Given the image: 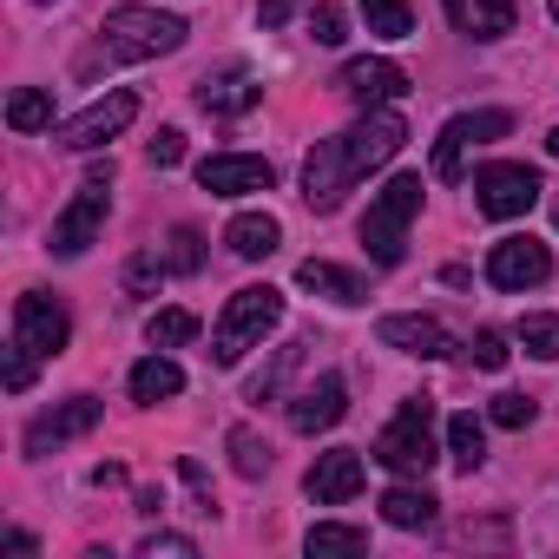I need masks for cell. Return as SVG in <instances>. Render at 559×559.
Segmentation results:
<instances>
[{
    "instance_id": "cell-1",
    "label": "cell",
    "mask_w": 559,
    "mask_h": 559,
    "mask_svg": "<svg viewBox=\"0 0 559 559\" xmlns=\"http://www.w3.org/2000/svg\"><path fill=\"white\" fill-rule=\"evenodd\" d=\"M402 139H408L402 112H382V106L362 112L349 132L317 139V152H310V165H304V204H310V211H336L356 178H369L376 165H389V158L402 152Z\"/></svg>"
},
{
    "instance_id": "cell-2",
    "label": "cell",
    "mask_w": 559,
    "mask_h": 559,
    "mask_svg": "<svg viewBox=\"0 0 559 559\" xmlns=\"http://www.w3.org/2000/svg\"><path fill=\"white\" fill-rule=\"evenodd\" d=\"M185 47V21L178 14H158V8H112L99 21V40L93 53L80 60V73H99V67H139V60H158V53H178Z\"/></svg>"
},
{
    "instance_id": "cell-3",
    "label": "cell",
    "mask_w": 559,
    "mask_h": 559,
    "mask_svg": "<svg viewBox=\"0 0 559 559\" xmlns=\"http://www.w3.org/2000/svg\"><path fill=\"white\" fill-rule=\"evenodd\" d=\"M276 323H284V290H270V284L237 290V297L224 304L217 330H211V362H217V369H237Z\"/></svg>"
},
{
    "instance_id": "cell-4",
    "label": "cell",
    "mask_w": 559,
    "mask_h": 559,
    "mask_svg": "<svg viewBox=\"0 0 559 559\" xmlns=\"http://www.w3.org/2000/svg\"><path fill=\"white\" fill-rule=\"evenodd\" d=\"M415 211H421V171H402V178H389V185L369 198V217H362V250H369V263H382V270L402 263Z\"/></svg>"
},
{
    "instance_id": "cell-5",
    "label": "cell",
    "mask_w": 559,
    "mask_h": 559,
    "mask_svg": "<svg viewBox=\"0 0 559 559\" xmlns=\"http://www.w3.org/2000/svg\"><path fill=\"white\" fill-rule=\"evenodd\" d=\"M435 402L428 395H408L402 408H395V421L376 435V461L382 467H395V474H428L435 467Z\"/></svg>"
},
{
    "instance_id": "cell-6",
    "label": "cell",
    "mask_w": 559,
    "mask_h": 559,
    "mask_svg": "<svg viewBox=\"0 0 559 559\" xmlns=\"http://www.w3.org/2000/svg\"><path fill=\"white\" fill-rule=\"evenodd\" d=\"M106 211H112V165H106V171H93V178L73 191V204L53 217V237H47V250H53V257H80V250L99 237Z\"/></svg>"
},
{
    "instance_id": "cell-7",
    "label": "cell",
    "mask_w": 559,
    "mask_h": 559,
    "mask_svg": "<svg viewBox=\"0 0 559 559\" xmlns=\"http://www.w3.org/2000/svg\"><path fill=\"white\" fill-rule=\"evenodd\" d=\"M507 132H513L507 112H461V119H448L441 139H435V178H461L467 152H474V145H493V139H507Z\"/></svg>"
},
{
    "instance_id": "cell-8",
    "label": "cell",
    "mask_w": 559,
    "mask_h": 559,
    "mask_svg": "<svg viewBox=\"0 0 559 559\" xmlns=\"http://www.w3.org/2000/svg\"><path fill=\"white\" fill-rule=\"evenodd\" d=\"M539 171L533 165H487L480 178H474V204L487 211V217H526L533 204H539Z\"/></svg>"
},
{
    "instance_id": "cell-9",
    "label": "cell",
    "mask_w": 559,
    "mask_h": 559,
    "mask_svg": "<svg viewBox=\"0 0 559 559\" xmlns=\"http://www.w3.org/2000/svg\"><path fill=\"white\" fill-rule=\"evenodd\" d=\"M67 336H73V323H67V310H60L53 297L27 290V297L14 304V343H21L34 362H53V356L67 349Z\"/></svg>"
},
{
    "instance_id": "cell-10",
    "label": "cell",
    "mask_w": 559,
    "mask_h": 559,
    "mask_svg": "<svg viewBox=\"0 0 559 559\" xmlns=\"http://www.w3.org/2000/svg\"><path fill=\"white\" fill-rule=\"evenodd\" d=\"M546 276H552V250L539 237H500L487 250V284H500V290H533Z\"/></svg>"
},
{
    "instance_id": "cell-11",
    "label": "cell",
    "mask_w": 559,
    "mask_h": 559,
    "mask_svg": "<svg viewBox=\"0 0 559 559\" xmlns=\"http://www.w3.org/2000/svg\"><path fill=\"white\" fill-rule=\"evenodd\" d=\"M132 119H139V99H132V93L93 99L80 119H67V126H60V145H67V152H99V145H112Z\"/></svg>"
},
{
    "instance_id": "cell-12",
    "label": "cell",
    "mask_w": 559,
    "mask_h": 559,
    "mask_svg": "<svg viewBox=\"0 0 559 559\" xmlns=\"http://www.w3.org/2000/svg\"><path fill=\"white\" fill-rule=\"evenodd\" d=\"M336 93H343L349 106L376 112V106H389V99L408 93V73H402L395 60H349V67L336 73Z\"/></svg>"
},
{
    "instance_id": "cell-13",
    "label": "cell",
    "mask_w": 559,
    "mask_h": 559,
    "mask_svg": "<svg viewBox=\"0 0 559 559\" xmlns=\"http://www.w3.org/2000/svg\"><path fill=\"white\" fill-rule=\"evenodd\" d=\"M198 185H204L211 198H250V191H270V185H276V171H270V158L217 152V158H204V165H198Z\"/></svg>"
},
{
    "instance_id": "cell-14",
    "label": "cell",
    "mask_w": 559,
    "mask_h": 559,
    "mask_svg": "<svg viewBox=\"0 0 559 559\" xmlns=\"http://www.w3.org/2000/svg\"><path fill=\"white\" fill-rule=\"evenodd\" d=\"M99 395H73V402H60V408H47L34 428H27V454H53V448H67V441H80V435H93L99 428Z\"/></svg>"
},
{
    "instance_id": "cell-15",
    "label": "cell",
    "mask_w": 559,
    "mask_h": 559,
    "mask_svg": "<svg viewBox=\"0 0 559 559\" xmlns=\"http://www.w3.org/2000/svg\"><path fill=\"white\" fill-rule=\"evenodd\" d=\"M304 487H310L317 507H343V500H356V493H362V454H356V448H330V454H317V467L304 474Z\"/></svg>"
},
{
    "instance_id": "cell-16",
    "label": "cell",
    "mask_w": 559,
    "mask_h": 559,
    "mask_svg": "<svg viewBox=\"0 0 559 559\" xmlns=\"http://www.w3.org/2000/svg\"><path fill=\"white\" fill-rule=\"evenodd\" d=\"M343 415H349L343 376H323V382H310V389L290 402V428H297V435H323V428H336Z\"/></svg>"
},
{
    "instance_id": "cell-17",
    "label": "cell",
    "mask_w": 559,
    "mask_h": 559,
    "mask_svg": "<svg viewBox=\"0 0 559 559\" xmlns=\"http://www.w3.org/2000/svg\"><path fill=\"white\" fill-rule=\"evenodd\" d=\"M376 336H382V349H402V356H421V362L448 356V330L435 317H382Z\"/></svg>"
},
{
    "instance_id": "cell-18",
    "label": "cell",
    "mask_w": 559,
    "mask_h": 559,
    "mask_svg": "<svg viewBox=\"0 0 559 559\" xmlns=\"http://www.w3.org/2000/svg\"><path fill=\"white\" fill-rule=\"evenodd\" d=\"M448 21L467 40H500V34H513L520 8H513V0H448Z\"/></svg>"
},
{
    "instance_id": "cell-19",
    "label": "cell",
    "mask_w": 559,
    "mask_h": 559,
    "mask_svg": "<svg viewBox=\"0 0 559 559\" xmlns=\"http://www.w3.org/2000/svg\"><path fill=\"white\" fill-rule=\"evenodd\" d=\"M297 284H304L310 297H330V304H369V284H362V276L343 270V263H323V257L297 263Z\"/></svg>"
},
{
    "instance_id": "cell-20",
    "label": "cell",
    "mask_w": 559,
    "mask_h": 559,
    "mask_svg": "<svg viewBox=\"0 0 559 559\" xmlns=\"http://www.w3.org/2000/svg\"><path fill=\"white\" fill-rule=\"evenodd\" d=\"M224 243H230V257H243V263H257V257H270L276 243H284V224H276L270 211H243V217H230V230H224Z\"/></svg>"
},
{
    "instance_id": "cell-21",
    "label": "cell",
    "mask_w": 559,
    "mask_h": 559,
    "mask_svg": "<svg viewBox=\"0 0 559 559\" xmlns=\"http://www.w3.org/2000/svg\"><path fill=\"white\" fill-rule=\"evenodd\" d=\"M257 99H263V86H257L250 73H217V80L198 86V106L217 112V119H237V112H250Z\"/></svg>"
},
{
    "instance_id": "cell-22",
    "label": "cell",
    "mask_w": 559,
    "mask_h": 559,
    "mask_svg": "<svg viewBox=\"0 0 559 559\" xmlns=\"http://www.w3.org/2000/svg\"><path fill=\"white\" fill-rule=\"evenodd\" d=\"M435 507H441V500H435L428 487H389V493H382V520H389V526H402V533L435 526Z\"/></svg>"
},
{
    "instance_id": "cell-23",
    "label": "cell",
    "mask_w": 559,
    "mask_h": 559,
    "mask_svg": "<svg viewBox=\"0 0 559 559\" xmlns=\"http://www.w3.org/2000/svg\"><path fill=\"white\" fill-rule=\"evenodd\" d=\"M178 389H185V369H178L171 356H145V362L132 369V402H145V408H152V402H171Z\"/></svg>"
},
{
    "instance_id": "cell-24",
    "label": "cell",
    "mask_w": 559,
    "mask_h": 559,
    "mask_svg": "<svg viewBox=\"0 0 559 559\" xmlns=\"http://www.w3.org/2000/svg\"><path fill=\"white\" fill-rule=\"evenodd\" d=\"M8 126H14V132H47V126H53V93L21 86V93L8 99Z\"/></svg>"
},
{
    "instance_id": "cell-25",
    "label": "cell",
    "mask_w": 559,
    "mask_h": 559,
    "mask_svg": "<svg viewBox=\"0 0 559 559\" xmlns=\"http://www.w3.org/2000/svg\"><path fill=\"white\" fill-rule=\"evenodd\" d=\"M448 454H454V467H461V474H474V467L487 461V435H480V421H474V415H454V421H448Z\"/></svg>"
},
{
    "instance_id": "cell-26",
    "label": "cell",
    "mask_w": 559,
    "mask_h": 559,
    "mask_svg": "<svg viewBox=\"0 0 559 559\" xmlns=\"http://www.w3.org/2000/svg\"><path fill=\"white\" fill-rule=\"evenodd\" d=\"M362 21H369V34H382V40H408V34H415L408 0H362Z\"/></svg>"
},
{
    "instance_id": "cell-27",
    "label": "cell",
    "mask_w": 559,
    "mask_h": 559,
    "mask_svg": "<svg viewBox=\"0 0 559 559\" xmlns=\"http://www.w3.org/2000/svg\"><path fill=\"white\" fill-rule=\"evenodd\" d=\"M191 336H198V317H191V310H158V317L145 323V343H152V349H185Z\"/></svg>"
},
{
    "instance_id": "cell-28",
    "label": "cell",
    "mask_w": 559,
    "mask_h": 559,
    "mask_svg": "<svg viewBox=\"0 0 559 559\" xmlns=\"http://www.w3.org/2000/svg\"><path fill=\"white\" fill-rule=\"evenodd\" d=\"M304 349H310V343H284V349H276V362H270V369L250 382V402H276L284 376H290V369H304Z\"/></svg>"
},
{
    "instance_id": "cell-29",
    "label": "cell",
    "mask_w": 559,
    "mask_h": 559,
    "mask_svg": "<svg viewBox=\"0 0 559 559\" xmlns=\"http://www.w3.org/2000/svg\"><path fill=\"white\" fill-rule=\"evenodd\" d=\"M520 349L539 356V362H559V317H520Z\"/></svg>"
},
{
    "instance_id": "cell-30",
    "label": "cell",
    "mask_w": 559,
    "mask_h": 559,
    "mask_svg": "<svg viewBox=\"0 0 559 559\" xmlns=\"http://www.w3.org/2000/svg\"><path fill=\"white\" fill-rule=\"evenodd\" d=\"M230 467H237L243 480H263V474H270V448H263L250 428H230Z\"/></svg>"
},
{
    "instance_id": "cell-31",
    "label": "cell",
    "mask_w": 559,
    "mask_h": 559,
    "mask_svg": "<svg viewBox=\"0 0 559 559\" xmlns=\"http://www.w3.org/2000/svg\"><path fill=\"white\" fill-rule=\"evenodd\" d=\"M304 546H310V552H369V533H362V526H330V520H323V526H310Z\"/></svg>"
},
{
    "instance_id": "cell-32",
    "label": "cell",
    "mask_w": 559,
    "mask_h": 559,
    "mask_svg": "<svg viewBox=\"0 0 559 559\" xmlns=\"http://www.w3.org/2000/svg\"><path fill=\"white\" fill-rule=\"evenodd\" d=\"M165 263H171V270H185V276H191V270H198V263H204V237H198V230H191V224H178V230H171V250H165Z\"/></svg>"
},
{
    "instance_id": "cell-33",
    "label": "cell",
    "mask_w": 559,
    "mask_h": 559,
    "mask_svg": "<svg viewBox=\"0 0 559 559\" xmlns=\"http://www.w3.org/2000/svg\"><path fill=\"white\" fill-rule=\"evenodd\" d=\"M158 270H165L158 250H139V257L126 263V297H152V290H158Z\"/></svg>"
},
{
    "instance_id": "cell-34",
    "label": "cell",
    "mask_w": 559,
    "mask_h": 559,
    "mask_svg": "<svg viewBox=\"0 0 559 559\" xmlns=\"http://www.w3.org/2000/svg\"><path fill=\"white\" fill-rule=\"evenodd\" d=\"M467 356H474V369H487V376H493V369H507V356H513V349H507V336H500V330H480V336L467 343Z\"/></svg>"
},
{
    "instance_id": "cell-35",
    "label": "cell",
    "mask_w": 559,
    "mask_h": 559,
    "mask_svg": "<svg viewBox=\"0 0 559 559\" xmlns=\"http://www.w3.org/2000/svg\"><path fill=\"white\" fill-rule=\"evenodd\" d=\"M310 40L317 47H336L343 40V8H330V0H323V8H310Z\"/></svg>"
},
{
    "instance_id": "cell-36",
    "label": "cell",
    "mask_w": 559,
    "mask_h": 559,
    "mask_svg": "<svg viewBox=\"0 0 559 559\" xmlns=\"http://www.w3.org/2000/svg\"><path fill=\"white\" fill-rule=\"evenodd\" d=\"M145 158H152V165H158V171H171V165H178V158H185V132H178V126H165V132H158V139H152V145H145Z\"/></svg>"
},
{
    "instance_id": "cell-37",
    "label": "cell",
    "mask_w": 559,
    "mask_h": 559,
    "mask_svg": "<svg viewBox=\"0 0 559 559\" xmlns=\"http://www.w3.org/2000/svg\"><path fill=\"white\" fill-rule=\"evenodd\" d=\"M139 552H145V559H158V552H165V559H191V552H198V539H185V533H152Z\"/></svg>"
},
{
    "instance_id": "cell-38",
    "label": "cell",
    "mask_w": 559,
    "mask_h": 559,
    "mask_svg": "<svg viewBox=\"0 0 559 559\" xmlns=\"http://www.w3.org/2000/svg\"><path fill=\"white\" fill-rule=\"evenodd\" d=\"M493 421L500 428H526L533 421V402L526 395H493Z\"/></svg>"
},
{
    "instance_id": "cell-39",
    "label": "cell",
    "mask_w": 559,
    "mask_h": 559,
    "mask_svg": "<svg viewBox=\"0 0 559 559\" xmlns=\"http://www.w3.org/2000/svg\"><path fill=\"white\" fill-rule=\"evenodd\" d=\"M27 382H34V356H27V349H21V343H8V389H14V395H21V389H27Z\"/></svg>"
},
{
    "instance_id": "cell-40",
    "label": "cell",
    "mask_w": 559,
    "mask_h": 559,
    "mask_svg": "<svg viewBox=\"0 0 559 559\" xmlns=\"http://www.w3.org/2000/svg\"><path fill=\"white\" fill-rule=\"evenodd\" d=\"M297 8H304V0H263V8H257V21H263V27H284Z\"/></svg>"
},
{
    "instance_id": "cell-41",
    "label": "cell",
    "mask_w": 559,
    "mask_h": 559,
    "mask_svg": "<svg viewBox=\"0 0 559 559\" xmlns=\"http://www.w3.org/2000/svg\"><path fill=\"white\" fill-rule=\"evenodd\" d=\"M546 145H552V158H559V126H552V139H546Z\"/></svg>"
},
{
    "instance_id": "cell-42",
    "label": "cell",
    "mask_w": 559,
    "mask_h": 559,
    "mask_svg": "<svg viewBox=\"0 0 559 559\" xmlns=\"http://www.w3.org/2000/svg\"><path fill=\"white\" fill-rule=\"evenodd\" d=\"M546 8H552V21H559V0H546Z\"/></svg>"
},
{
    "instance_id": "cell-43",
    "label": "cell",
    "mask_w": 559,
    "mask_h": 559,
    "mask_svg": "<svg viewBox=\"0 0 559 559\" xmlns=\"http://www.w3.org/2000/svg\"><path fill=\"white\" fill-rule=\"evenodd\" d=\"M552 217H559V211H552Z\"/></svg>"
}]
</instances>
